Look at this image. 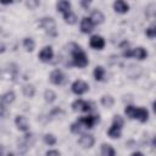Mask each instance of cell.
I'll use <instances>...</instances> for the list:
<instances>
[{
  "mask_svg": "<svg viewBox=\"0 0 156 156\" xmlns=\"http://www.w3.org/2000/svg\"><path fill=\"white\" fill-rule=\"evenodd\" d=\"M113 104H115V99H113L111 95H104V96L101 98V105H102L104 107L110 108V107L113 106Z\"/></svg>",
  "mask_w": 156,
  "mask_h": 156,
  "instance_id": "obj_23",
  "label": "cell"
},
{
  "mask_svg": "<svg viewBox=\"0 0 156 156\" xmlns=\"http://www.w3.org/2000/svg\"><path fill=\"white\" fill-rule=\"evenodd\" d=\"M2 152H4V150H2V146L0 145V156H2Z\"/></svg>",
  "mask_w": 156,
  "mask_h": 156,
  "instance_id": "obj_35",
  "label": "cell"
},
{
  "mask_svg": "<svg viewBox=\"0 0 156 156\" xmlns=\"http://www.w3.org/2000/svg\"><path fill=\"white\" fill-rule=\"evenodd\" d=\"M89 18H90V21L93 22V24H94V26H95V24H101V23L104 22V20H105V17H104L102 12H101V11H99V10L93 11V12H91V16H90Z\"/></svg>",
  "mask_w": 156,
  "mask_h": 156,
  "instance_id": "obj_15",
  "label": "cell"
},
{
  "mask_svg": "<svg viewBox=\"0 0 156 156\" xmlns=\"http://www.w3.org/2000/svg\"><path fill=\"white\" fill-rule=\"evenodd\" d=\"M123 56L124 57H134L136 60H145L147 57V51L141 48V46H138L135 49H127L123 51Z\"/></svg>",
  "mask_w": 156,
  "mask_h": 156,
  "instance_id": "obj_4",
  "label": "cell"
},
{
  "mask_svg": "<svg viewBox=\"0 0 156 156\" xmlns=\"http://www.w3.org/2000/svg\"><path fill=\"white\" fill-rule=\"evenodd\" d=\"M124 113L129 118L138 119L141 123H144V122H146L149 119V111L146 108H144V107H134L132 105H128L124 108Z\"/></svg>",
  "mask_w": 156,
  "mask_h": 156,
  "instance_id": "obj_1",
  "label": "cell"
},
{
  "mask_svg": "<svg viewBox=\"0 0 156 156\" xmlns=\"http://www.w3.org/2000/svg\"><path fill=\"white\" fill-rule=\"evenodd\" d=\"M39 26L46 32V34H49L50 37H56L57 35V30H56V23L54 21V18L51 17H43L39 21Z\"/></svg>",
  "mask_w": 156,
  "mask_h": 156,
  "instance_id": "obj_3",
  "label": "cell"
},
{
  "mask_svg": "<svg viewBox=\"0 0 156 156\" xmlns=\"http://www.w3.org/2000/svg\"><path fill=\"white\" fill-rule=\"evenodd\" d=\"M71 89L76 95H82L89 90V84L87 82H84L83 79H77L72 83Z\"/></svg>",
  "mask_w": 156,
  "mask_h": 156,
  "instance_id": "obj_5",
  "label": "cell"
},
{
  "mask_svg": "<svg viewBox=\"0 0 156 156\" xmlns=\"http://www.w3.org/2000/svg\"><path fill=\"white\" fill-rule=\"evenodd\" d=\"M1 4H4V5H9V4H12V1H1Z\"/></svg>",
  "mask_w": 156,
  "mask_h": 156,
  "instance_id": "obj_34",
  "label": "cell"
},
{
  "mask_svg": "<svg viewBox=\"0 0 156 156\" xmlns=\"http://www.w3.org/2000/svg\"><path fill=\"white\" fill-rule=\"evenodd\" d=\"M26 5H27L30 10H34L37 6H39V1H37V0H29V1L26 2Z\"/></svg>",
  "mask_w": 156,
  "mask_h": 156,
  "instance_id": "obj_30",
  "label": "cell"
},
{
  "mask_svg": "<svg viewBox=\"0 0 156 156\" xmlns=\"http://www.w3.org/2000/svg\"><path fill=\"white\" fill-rule=\"evenodd\" d=\"M93 29H94V24L90 21V18L89 17L82 18V21H80V30H82V33L88 34V33H91Z\"/></svg>",
  "mask_w": 156,
  "mask_h": 156,
  "instance_id": "obj_13",
  "label": "cell"
},
{
  "mask_svg": "<svg viewBox=\"0 0 156 156\" xmlns=\"http://www.w3.org/2000/svg\"><path fill=\"white\" fill-rule=\"evenodd\" d=\"M63 20H65V22L68 23V24H74V23L77 22V16H76L72 11H67V12L63 13Z\"/></svg>",
  "mask_w": 156,
  "mask_h": 156,
  "instance_id": "obj_22",
  "label": "cell"
},
{
  "mask_svg": "<svg viewBox=\"0 0 156 156\" xmlns=\"http://www.w3.org/2000/svg\"><path fill=\"white\" fill-rule=\"evenodd\" d=\"M132 156H144L141 152H139V151H136V152H133L132 154Z\"/></svg>",
  "mask_w": 156,
  "mask_h": 156,
  "instance_id": "obj_33",
  "label": "cell"
},
{
  "mask_svg": "<svg viewBox=\"0 0 156 156\" xmlns=\"http://www.w3.org/2000/svg\"><path fill=\"white\" fill-rule=\"evenodd\" d=\"M15 124H16L17 129L21 132H28L29 130V124H28V121L24 116H16Z\"/></svg>",
  "mask_w": 156,
  "mask_h": 156,
  "instance_id": "obj_12",
  "label": "cell"
},
{
  "mask_svg": "<svg viewBox=\"0 0 156 156\" xmlns=\"http://www.w3.org/2000/svg\"><path fill=\"white\" fill-rule=\"evenodd\" d=\"M101 156H116L115 149L110 144H102L101 145Z\"/></svg>",
  "mask_w": 156,
  "mask_h": 156,
  "instance_id": "obj_19",
  "label": "cell"
},
{
  "mask_svg": "<svg viewBox=\"0 0 156 156\" xmlns=\"http://www.w3.org/2000/svg\"><path fill=\"white\" fill-rule=\"evenodd\" d=\"M113 9L118 13H126L129 11V5L123 0H117L113 2Z\"/></svg>",
  "mask_w": 156,
  "mask_h": 156,
  "instance_id": "obj_14",
  "label": "cell"
},
{
  "mask_svg": "<svg viewBox=\"0 0 156 156\" xmlns=\"http://www.w3.org/2000/svg\"><path fill=\"white\" fill-rule=\"evenodd\" d=\"M44 99H45L46 102H54L56 100V93L51 89H48L44 93Z\"/></svg>",
  "mask_w": 156,
  "mask_h": 156,
  "instance_id": "obj_25",
  "label": "cell"
},
{
  "mask_svg": "<svg viewBox=\"0 0 156 156\" xmlns=\"http://www.w3.org/2000/svg\"><path fill=\"white\" fill-rule=\"evenodd\" d=\"M94 78L98 82H102L105 78V68L102 66H96L94 68Z\"/></svg>",
  "mask_w": 156,
  "mask_h": 156,
  "instance_id": "obj_20",
  "label": "cell"
},
{
  "mask_svg": "<svg viewBox=\"0 0 156 156\" xmlns=\"http://www.w3.org/2000/svg\"><path fill=\"white\" fill-rule=\"evenodd\" d=\"M15 93L13 91H7V93H5L4 95H1L0 96V104L1 105H10L11 102H13L15 101Z\"/></svg>",
  "mask_w": 156,
  "mask_h": 156,
  "instance_id": "obj_16",
  "label": "cell"
},
{
  "mask_svg": "<svg viewBox=\"0 0 156 156\" xmlns=\"http://www.w3.org/2000/svg\"><path fill=\"white\" fill-rule=\"evenodd\" d=\"M94 143H95V139H94V136L90 135V134H82V136H80L79 140H78V144H79L82 147H84V149L91 147V146L94 145Z\"/></svg>",
  "mask_w": 156,
  "mask_h": 156,
  "instance_id": "obj_10",
  "label": "cell"
},
{
  "mask_svg": "<svg viewBox=\"0 0 156 156\" xmlns=\"http://www.w3.org/2000/svg\"><path fill=\"white\" fill-rule=\"evenodd\" d=\"M66 80V77L61 69H54L50 73V82L55 85H60Z\"/></svg>",
  "mask_w": 156,
  "mask_h": 156,
  "instance_id": "obj_8",
  "label": "cell"
},
{
  "mask_svg": "<svg viewBox=\"0 0 156 156\" xmlns=\"http://www.w3.org/2000/svg\"><path fill=\"white\" fill-rule=\"evenodd\" d=\"M80 5H82L83 7H85V9H88L89 5H90V1H84V0H82V1H80Z\"/></svg>",
  "mask_w": 156,
  "mask_h": 156,
  "instance_id": "obj_32",
  "label": "cell"
},
{
  "mask_svg": "<svg viewBox=\"0 0 156 156\" xmlns=\"http://www.w3.org/2000/svg\"><path fill=\"white\" fill-rule=\"evenodd\" d=\"M121 132H122V127H118V126L112 123V126L107 130V134L112 139H118V138H121Z\"/></svg>",
  "mask_w": 156,
  "mask_h": 156,
  "instance_id": "obj_17",
  "label": "cell"
},
{
  "mask_svg": "<svg viewBox=\"0 0 156 156\" xmlns=\"http://www.w3.org/2000/svg\"><path fill=\"white\" fill-rule=\"evenodd\" d=\"M44 143L48 144L49 146L55 145L56 144V136L54 134H45L44 135Z\"/></svg>",
  "mask_w": 156,
  "mask_h": 156,
  "instance_id": "obj_27",
  "label": "cell"
},
{
  "mask_svg": "<svg viewBox=\"0 0 156 156\" xmlns=\"http://www.w3.org/2000/svg\"><path fill=\"white\" fill-rule=\"evenodd\" d=\"M72 110L76 111V112H78V111H80V112H89L91 110V104L88 102V101H84L82 99H78V100L73 101Z\"/></svg>",
  "mask_w": 156,
  "mask_h": 156,
  "instance_id": "obj_7",
  "label": "cell"
},
{
  "mask_svg": "<svg viewBox=\"0 0 156 156\" xmlns=\"http://www.w3.org/2000/svg\"><path fill=\"white\" fill-rule=\"evenodd\" d=\"M112 123L118 126V127H123V118L119 116V115H115L113 116V119H112Z\"/></svg>",
  "mask_w": 156,
  "mask_h": 156,
  "instance_id": "obj_29",
  "label": "cell"
},
{
  "mask_svg": "<svg viewBox=\"0 0 156 156\" xmlns=\"http://www.w3.org/2000/svg\"><path fill=\"white\" fill-rule=\"evenodd\" d=\"M89 45L93 48V49H96V50H101L104 49L105 46V39L100 35H93L89 40Z\"/></svg>",
  "mask_w": 156,
  "mask_h": 156,
  "instance_id": "obj_11",
  "label": "cell"
},
{
  "mask_svg": "<svg viewBox=\"0 0 156 156\" xmlns=\"http://www.w3.org/2000/svg\"><path fill=\"white\" fill-rule=\"evenodd\" d=\"M46 156H61V155H60V152L57 150H49L46 152Z\"/></svg>",
  "mask_w": 156,
  "mask_h": 156,
  "instance_id": "obj_31",
  "label": "cell"
},
{
  "mask_svg": "<svg viewBox=\"0 0 156 156\" xmlns=\"http://www.w3.org/2000/svg\"><path fill=\"white\" fill-rule=\"evenodd\" d=\"M38 56H39V60H40L41 62H50L51 58L54 57L52 48H51V46H45V48H43Z\"/></svg>",
  "mask_w": 156,
  "mask_h": 156,
  "instance_id": "obj_9",
  "label": "cell"
},
{
  "mask_svg": "<svg viewBox=\"0 0 156 156\" xmlns=\"http://www.w3.org/2000/svg\"><path fill=\"white\" fill-rule=\"evenodd\" d=\"M56 9H57L58 12H62V13H65L67 11H71V2L67 1V0H61L56 4Z\"/></svg>",
  "mask_w": 156,
  "mask_h": 156,
  "instance_id": "obj_18",
  "label": "cell"
},
{
  "mask_svg": "<svg viewBox=\"0 0 156 156\" xmlns=\"http://www.w3.org/2000/svg\"><path fill=\"white\" fill-rule=\"evenodd\" d=\"M22 93L26 98H33L35 94V88L32 84H24L22 88Z\"/></svg>",
  "mask_w": 156,
  "mask_h": 156,
  "instance_id": "obj_21",
  "label": "cell"
},
{
  "mask_svg": "<svg viewBox=\"0 0 156 156\" xmlns=\"http://www.w3.org/2000/svg\"><path fill=\"white\" fill-rule=\"evenodd\" d=\"M72 60H73V65L79 67V68H84L89 63L85 52L76 44H74V49L72 50Z\"/></svg>",
  "mask_w": 156,
  "mask_h": 156,
  "instance_id": "obj_2",
  "label": "cell"
},
{
  "mask_svg": "<svg viewBox=\"0 0 156 156\" xmlns=\"http://www.w3.org/2000/svg\"><path fill=\"white\" fill-rule=\"evenodd\" d=\"M83 130H84V128H83V126L78 122V119H77L74 123H72V124H71V132H72V133L78 134V133H82Z\"/></svg>",
  "mask_w": 156,
  "mask_h": 156,
  "instance_id": "obj_26",
  "label": "cell"
},
{
  "mask_svg": "<svg viewBox=\"0 0 156 156\" xmlns=\"http://www.w3.org/2000/svg\"><path fill=\"white\" fill-rule=\"evenodd\" d=\"M99 121H100L99 116H85V117H80L78 119V122L83 126L84 129H91Z\"/></svg>",
  "mask_w": 156,
  "mask_h": 156,
  "instance_id": "obj_6",
  "label": "cell"
},
{
  "mask_svg": "<svg viewBox=\"0 0 156 156\" xmlns=\"http://www.w3.org/2000/svg\"><path fill=\"white\" fill-rule=\"evenodd\" d=\"M23 46H24V49L27 51L32 52L34 50V48H35V43H34V40L32 38H24L23 39Z\"/></svg>",
  "mask_w": 156,
  "mask_h": 156,
  "instance_id": "obj_24",
  "label": "cell"
},
{
  "mask_svg": "<svg viewBox=\"0 0 156 156\" xmlns=\"http://www.w3.org/2000/svg\"><path fill=\"white\" fill-rule=\"evenodd\" d=\"M145 34H146V35H147L150 39H154V38L156 37V28H155V26H151V27H149V28L146 29Z\"/></svg>",
  "mask_w": 156,
  "mask_h": 156,
  "instance_id": "obj_28",
  "label": "cell"
}]
</instances>
